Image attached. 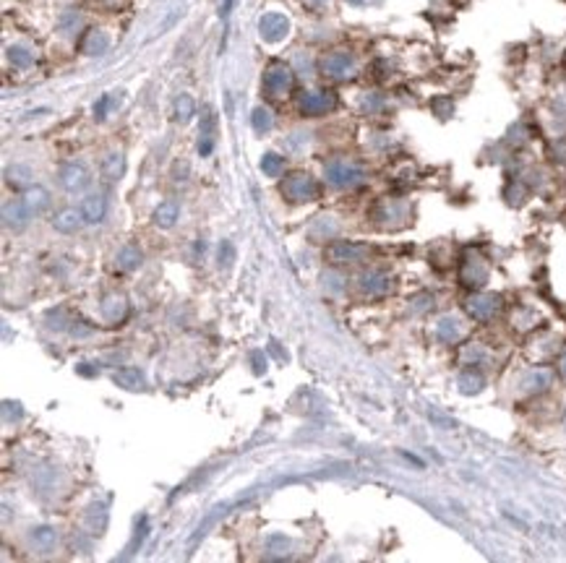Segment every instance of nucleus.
Masks as SVG:
<instances>
[{
  "label": "nucleus",
  "mask_w": 566,
  "mask_h": 563,
  "mask_svg": "<svg viewBox=\"0 0 566 563\" xmlns=\"http://www.w3.org/2000/svg\"><path fill=\"white\" fill-rule=\"evenodd\" d=\"M279 191L287 201L292 204H306V201H316L318 194H321V188L316 183L313 177L308 175V172H292L282 180L279 185Z\"/></svg>",
  "instance_id": "1"
},
{
  "label": "nucleus",
  "mask_w": 566,
  "mask_h": 563,
  "mask_svg": "<svg viewBox=\"0 0 566 563\" xmlns=\"http://www.w3.org/2000/svg\"><path fill=\"white\" fill-rule=\"evenodd\" d=\"M261 87H264V94L269 99H282L287 97L295 87V76H292L290 65L284 63H272L264 71V81H261Z\"/></svg>",
  "instance_id": "2"
},
{
  "label": "nucleus",
  "mask_w": 566,
  "mask_h": 563,
  "mask_svg": "<svg viewBox=\"0 0 566 563\" xmlns=\"http://www.w3.org/2000/svg\"><path fill=\"white\" fill-rule=\"evenodd\" d=\"M323 175H326V183L334 185V188H355V185L363 183L365 172L357 165H350V162H329L326 169H323Z\"/></svg>",
  "instance_id": "3"
},
{
  "label": "nucleus",
  "mask_w": 566,
  "mask_h": 563,
  "mask_svg": "<svg viewBox=\"0 0 566 563\" xmlns=\"http://www.w3.org/2000/svg\"><path fill=\"white\" fill-rule=\"evenodd\" d=\"M57 183L63 191L68 194H81L84 188H89L91 183V172L87 165H81V162H68L63 167L57 169Z\"/></svg>",
  "instance_id": "4"
},
{
  "label": "nucleus",
  "mask_w": 566,
  "mask_h": 563,
  "mask_svg": "<svg viewBox=\"0 0 566 563\" xmlns=\"http://www.w3.org/2000/svg\"><path fill=\"white\" fill-rule=\"evenodd\" d=\"M298 107L303 115H323V113H332L334 107H337V94L334 91H303L298 99Z\"/></svg>",
  "instance_id": "5"
},
{
  "label": "nucleus",
  "mask_w": 566,
  "mask_h": 563,
  "mask_svg": "<svg viewBox=\"0 0 566 563\" xmlns=\"http://www.w3.org/2000/svg\"><path fill=\"white\" fill-rule=\"evenodd\" d=\"M365 253H368L365 245H357V243H350V240H337V243H332V245H326L323 258H326L329 264H348V261H360Z\"/></svg>",
  "instance_id": "6"
},
{
  "label": "nucleus",
  "mask_w": 566,
  "mask_h": 563,
  "mask_svg": "<svg viewBox=\"0 0 566 563\" xmlns=\"http://www.w3.org/2000/svg\"><path fill=\"white\" fill-rule=\"evenodd\" d=\"M321 71L323 76H329V79H348V76H353L355 73V60H353V55H348V52H329V55L321 60Z\"/></svg>",
  "instance_id": "7"
},
{
  "label": "nucleus",
  "mask_w": 566,
  "mask_h": 563,
  "mask_svg": "<svg viewBox=\"0 0 566 563\" xmlns=\"http://www.w3.org/2000/svg\"><path fill=\"white\" fill-rule=\"evenodd\" d=\"M32 217L34 214L29 211V206H26L24 199H13V201L3 204V225L9 227V230H13V233L24 230Z\"/></svg>",
  "instance_id": "8"
},
{
  "label": "nucleus",
  "mask_w": 566,
  "mask_h": 563,
  "mask_svg": "<svg viewBox=\"0 0 566 563\" xmlns=\"http://www.w3.org/2000/svg\"><path fill=\"white\" fill-rule=\"evenodd\" d=\"M259 32L267 42H279L290 32V21L282 13H264L259 21Z\"/></svg>",
  "instance_id": "9"
},
{
  "label": "nucleus",
  "mask_w": 566,
  "mask_h": 563,
  "mask_svg": "<svg viewBox=\"0 0 566 563\" xmlns=\"http://www.w3.org/2000/svg\"><path fill=\"white\" fill-rule=\"evenodd\" d=\"M81 214H84V219H87V225H99L102 219H105L107 214V201L102 194H91L87 196L84 201H81Z\"/></svg>",
  "instance_id": "10"
},
{
  "label": "nucleus",
  "mask_w": 566,
  "mask_h": 563,
  "mask_svg": "<svg viewBox=\"0 0 566 563\" xmlns=\"http://www.w3.org/2000/svg\"><path fill=\"white\" fill-rule=\"evenodd\" d=\"M84 222H87V219H84L81 209H63V211H57L55 217H52V227H55L57 233H65V235L76 233V230H79Z\"/></svg>",
  "instance_id": "11"
},
{
  "label": "nucleus",
  "mask_w": 566,
  "mask_h": 563,
  "mask_svg": "<svg viewBox=\"0 0 566 563\" xmlns=\"http://www.w3.org/2000/svg\"><path fill=\"white\" fill-rule=\"evenodd\" d=\"M21 199L26 201V206H29V211H32L34 217L50 209V191L42 188V185H29Z\"/></svg>",
  "instance_id": "12"
},
{
  "label": "nucleus",
  "mask_w": 566,
  "mask_h": 563,
  "mask_svg": "<svg viewBox=\"0 0 566 563\" xmlns=\"http://www.w3.org/2000/svg\"><path fill=\"white\" fill-rule=\"evenodd\" d=\"M113 379H115V384H118V386L128 389V391H138V389L146 386L144 373H141L138 368H121L113 376Z\"/></svg>",
  "instance_id": "13"
},
{
  "label": "nucleus",
  "mask_w": 566,
  "mask_h": 563,
  "mask_svg": "<svg viewBox=\"0 0 566 563\" xmlns=\"http://www.w3.org/2000/svg\"><path fill=\"white\" fill-rule=\"evenodd\" d=\"M180 217V209L175 201H162L157 209H154V225L162 227V230H170Z\"/></svg>",
  "instance_id": "14"
},
{
  "label": "nucleus",
  "mask_w": 566,
  "mask_h": 563,
  "mask_svg": "<svg viewBox=\"0 0 566 563\" xmlns=\"http://www.w3.org/2000/svg\"><path fill=\"white\" fill-rule=\"evenodd\" d=\"M126 172V157L121 152H110L102 160V177L105 180H121Z\"/></svg>",
  "instance_id": "15"
},
{
  "label": "nucleus",
  "mask_w": 566,
  "mask_h": 563,
  "mask_svg": "<svg viewBox=\"0 0 566 563\" xmlns=\"http://www.w3.org/2000/svg\"><path fill=\"white\" fill-rule=\"evenodd\" d=\"M115 261H118V269L133 272V269L141 266V250H138V245H133V243H131V245H123V248L118 250Z\"/></svg>",
  "instance_id": "16"
},
{
  "label": "nucleus",
  "mask_w": 566,
  "mask_h": 563,
  "mask_svg": "<svg viewBox=\"0 0 566 563\" xmlns=\"http://www.w3.org/2000/svg\"><path fill=\"white\" fill-rule=\"evenodd\" d=\"M6 183H9L11 188H16V191L29 188V183H32V169L26 167V165H13V167L6 169Z\"/></svg>",
  "instance_id": "17"
},
{
  "label": "nucleus",
  "mask_w": 566,
  "mask_h": 563,
  "mask_svg": "<svg viewBox=\"0 0 566 563\" xmlns=\"http://www.w3.org/2000/svg\"><path fill=\"white\" fill-rule=\"evenodd\" d=\"M360 290L368 292V295H379V292H387L389 290V279L384 274H376V272H368L360 277Z\"/></svg>",
  "instance_id": "18"
},
{
  "label": "nucleus",
  "mask_w": 566,
  "mask_h": 563,
  "mask_svg": "<svg viewBox=\"0 0 566 563\" xmlns=\"http://www.w3.org/2000/svg\"><path fill=\"white\" fill-rule=\"evenodd\" d=\"M107 45H110L107 34L99 32V29H91V32L87 34V40H84V52H87V55H102L107 50Z\"/></svg>",
  "instance_id": "19"
},
{
  "label": "nucleus",
  "mask_w": 566,
  "mask_h": 563,
  "mask_svg": "<svg viewBox=\"0 0 566 563\" xmlns=\"http://www.w3.org/2000/svg\"><path fill=\"white\" fill-rule=\"evenodd\" d=\"M102 313H105L107 321H121L123 316H126V300L121 298V295H110V298H105V303H102Z\"/></svg>",
  "instance_id": "20"
},
{
  "label": "nucleus",
  "mask_w": 566,
  "mask_h": 563,
  "mask_svg": "<svg viewBox=\"0 0 566 563\" xmlns=\"http://www.w3.org/2000/svg\"><path fill=\"white\" fill-rule=\"evenodd\" d=\"M57 542V532L52 527H34L32 530V545L34 547H42V550H50V547Z\"/></svg>",
  "instance_id": "21"
},
{
  "label": "nucleus",
  "mask_w": 566,
  "mask_h": 563,
  "mask_svg": "<svg viewBox=\"0 0 566 563\" xmlns=\"http://www.w3.org/2000/svg\"><path fill=\"white\" fill-rule=\"evenodd\" d=\"M9 60L16 65V68H29V65L34 63V52L21 48V45H13V48H9Z\"/></svg>",
  "instance_id": "22"
},
{
  "label": "nucleus",
  "mask_w": 566,
  "mask_h": 563,
  "mask_svg": "<svg viewBox=\"0 0 566 563\" xmlns=\"http://www.w3.org/2000/svg\"><path fill=\"white\" fill-rule=\"evenodd\" d=\"M194 113H196L194 99L188 97V94H180V97L175 99V121L188 123L191 118H194Z\"/></svg>",
  "instance_id": "23"
},
{
  "label": "nucleus",
  "mask_w": 566,
  "mask_h": 563,
  "mask_svg": "<svg viewBox=\"0 0 566 563\" xmlns=\"http://www.w3.org/2000/svg\"><path fill=\"white\" fill-rule=\"evenodd\" d=\"M261 169H264L269 177H279V175H282V169H284V157H279V154H274V152L264 154V160H261Z\"/></svg>",
  "instance_id": "24"
},
{
  "label": "nucleus",
  "mask_w": 566,
  "mask_h": 563,
  "mask_svg": "<svg viewBox=\"0 0 566 563\" xmlns=\"http://www.w3.org/2000/svg\"><path fill=\"white\" fill-rule=\"evenodd\" d=\"M251 123H253V128H256V133H267V130H272V126H274L272 113H269L267 107H256L251 115Z\"/></svg>",
  "instance_id": "25"
},
{
  "label": "nucleus",
  "mask_w": 566,
  "mask_h": 563,
  "mask_svg": "<svg viewBox=\"0 0 566 563\" xmlns=\"http://www.w3.org/2000/svg\"><path fill=\"white\" fill-rule=\"evenodd\" d=\"M496 300L494 298H483V300H470V313H475L477 318H488L491 313H496Z\"/></svg>",
  "instance_id": "26"
},
{
  "label": "nucleus",
  "mask_w": 566,
  "mask_h": 563,
  "mask_svg": "<svg viewBox=\"0 0 566 563\" xmlns=\"http://www.w3.org/2000/svg\"><path fill=\"white\" fill-rule=\"evenodd\" d=\"M110 105H113V94H105V97L94 105V118H97V121H105L107 113H110Z\"/></svg>",
  "instance_id": "27"
},
{
  "label": "nucleus",
  "mask_w": 566,
  "mask_h": 563,
  "mask_svg": "<svg viewBox=\"0 0 566 563\" xmlns=\"http://www.w3.org/2000/svg\"><path fill=\"white\" fill-rule=\"evenodd\" d=\"M79 24H81V16H79V13L68 11V13L63 16V21H60V32H63V34H71L68 29H76Z\"/></svg>",
  "instance_id": "28"
},
{
  "label": "nucleus",
  "mask_w": 566,
  "mask_h": 563,
  "mask_svg": "<svg viewBox=\"0 0 566 563\" xmlns=\"http://www.w3.org/2000/svg\"><path fill=\"white\" fill-rule=\"evenodd\" d=\"M235 261V248L230 243H222L219 245V266H230Z\"/></svg>",
  "instance_id": "29"
},
{
  "label": "nucleus",
  "mask_w": 566,
  "mask_h": 563,
  "mask_svg": "<svg viewBox=\"0 0 566 563\" xmlns=\"http://www.w3.org/2000/svg\"><path fill=\"white\" fill-rule=\"evenodd\" d=\"M353 3H365V0H353Z\"/></svg>",
  "instance_id": "30"
}]
</instances>
